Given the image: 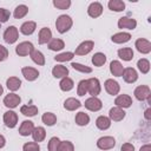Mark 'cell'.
I'll return each instance as SVG.
<instances>
[{"label":"cell","mask_w":151,"mask_h":151,"mask_svg":"<svg viewBox=\"0 0 151 151\" xmlns=\"http://www.w3.org/2000/svg\"><path fill=\"white\" fill-rule=\"evenodd\" d=\"M134 97L143 101V100H147L150 103V97H151V91H150V87L146 86V85H139L136 87L134 92H133Z\"/></svg>","instance_id":"2"},{"label":"cell","mask_w":151,"mask_h":151,"mask_svg":"<svg viewBox=\"0 0 151 151\" xmlns=\"http://www.w3.org/2000/svg\"><path fill=\"white\" fill-rule=\"evenodd\" d=\"M32 137H33V140L35 143H39V142H42L46 137V131L42 126H38V127H34L33 132H32Z\"/></svg>","instance_id":"29"},{"label":"cell","mask_w":151,"mask_h":151,"mask_svg":"<svg viewBox=\"0 0 151 151\" xmlns=\"http://www.w3.org/2000/svg\"><path fill=\"white\" fill-rule=\"evenodd\" d=\"M52 40V32L48 27H42L40 31H39V35H38V41L40 45H44V44H47Z\"/></svg>","instance_id":"19"},{"label":"cell","mask_w":151,"mask_h":151,"mask_svg":"<svg viewBox=\"0 0 151 151\" xmlns=\"http://www.w3.org/2000/svg\"><path fill=\"white\" fill-rule=\"evenodd\" d=\"M76 124L79 126H85L90 123V116L85 112H78L76 114Z\"/></svg>","instance_id":"34"},{"label":"cell","mask_w":151,"mask_h":151,"mask_svg":"<svg viewBox=\"0 0 151 151\" xmlns=\"http://www.w3.org/2000/svg\"><path fill=\"white\" fill-rule=\"evenodd\" d=\"M74 57V53L73 52H64V53H60L58 55L54 57V60L55 61H60V63H64V61H70L72 60Z\"/></svg>","instance_id":"40"},{"label":"cell","mask_w":151,"mask_h":151,"mask_svg":"<svg viewBox=\"0 0 151 151\" xmlns=\"http://www.w3.org/2000/svg\"><path fill=\"white\" fill-rule=\"evenodd\" d=\"M73 86H74V83H73V80H72L71 78H68V77L61 78V80H60V83H59V87H60V90L64 91V92L71 91V90L73 88Z\"/></svg>","instance_id":"32"},{"label":"cell","mask_w":151,"mask_h":151,"mask_svg":"<svg viewBox=\"0 0 151 151\" xmlns=\"http://www.w3.org/2000/svg\"><path fill=\"white\" fill-rule=\"evenodd\" d=\"M35 28H37V24L34 21H26V22H24L21 25L20 32L22 34H25V35H31L32 33H34Z\"/></svg>","instance_id":"24"},{"label":"cell","mask_w":151,"mask_h":151,"mask_svg":"<svg viewBox=\"0 0 151 151\" xmlns=\"http://www.w3.org/2000/svg\"><path fill=\"white\" fill-rule=\"evenodd\" d=\"M2 92H4V87H2L1 85H0V96L2 94Z\"/></svg>","instance_id":"53"},{"label":"cell","mask_w":151,"mask_h":151,"mask_svg":"<svg viewBox=\"0 0 151 151\" xmlns=\"http://www.w3.org/2000/svg\"><path fill=\"white\" fill-rule=\"evenodd\" d=\"M120 151H134V146L131 143H124L120 147Z\"/></svg>","instance_id":"49"},{"label":"cell","mask_w":151,"mask_h":151,"mask_svg":"<svg viewBox=\"0 0 151 151\" xmlns=\"http://www.w3.org/2000/svg\"><path fill=\"white\" fill-rule=\"evenodd\" d=\"M123 71H124V67L120 64V61H118V60H112L111 61V64H110V72H111L112 76L122 77Z\"/></svg>","instance_id":"22"},{"label":"cell","mask_w":151,"mask_h":151,"mask_svg":"<svg viewBox=\"0 0 151 151\" xmlns=\"http://www.w3.org/2000/svg\"><path fill=\"white\" fill-rule=\"evenodd\" d=\"M87 93V80L83 79L78 83V87H77V94L83 97Z\"/></svg>","instance_id":"42"},{"label":"cell","mask_w":151,"mask_h":151,"mask_svg":"<svg viewBox=\"0 0 151 151\" xmlns=\"http://www.w3.org/2000/svg\"><path fill=\"white\" fill-rule=\"evenodd\" d=\"M114 145H116V139L111 136H104L97 140V146L100 150H111L114 147Z\"/></svg>","instance_id":"3"},{"label":"cell","mask_w":151,"mask_h":151,"mask_svg":"<svg viewBox=\"0 0 151 151\" xmlns=\"http://www.w3.org/2000/svg\"><path fill=\"white\" fill-rule=\"evenodd\" d=\"M6 85H7V88H8L9 91L14 92V91H17V90L20 88V86H21V80H20L19 78H17V77H9V78L6 80Z\"/></svg>","instance_id":"28"},{"label":"cell","mask_w":151,"mask_h":151,"mask_svg":"<svg viewBox=\"0 0 151 151\" xmlns=\"http://www.w3.org/2000/svg\"><path fill=\"white\" fill-rule=\"evenodd\" d=\"M22 151H40V146L35 142H28V143L24 144Z\"/></svg>","instance_id":"46"},{"label":"cell","mask_w":151,"mask_h":151,"mask_svg":"<svg viewBox=\"0 0 151 151\" xmlns=\"http://www.w3.org/2000/svg\"><path fill=\"white\" fill-rule=\"evenodd\" d=\"M27 13H28V7H27L26 5H19V6L15 7L13 15H14L15 19H21V18H24Z\"/></svg>","instance_id":"37"},{"label":"cell","mask_w":151,"mask_h":151,"mask_svg":"<svg viewBox=\"0 0 151 151\" xmlns=\"http://www.w3.org/2000/svg\"><path fill=\"white\" fill-rule=\"evenodd\" d=\"M29 57H31V59H32L37 65H39V66H44V65H45V57H44V54H42L40 51L33 50L32 53L29 54Z\"/></svg>","instance_id":"31"},{"label":"cell","mask_w":151,"mask_h":151,"mask_svg":"<svg viewBox=\"0 0 151 151\" xmlns=\"http://www.w3.org/2000/svg\"><path fill=\"white\" fill-rule=\"evenodd\" d=\"M4 123L7 127L13 129L18 123V114L14 111H7L4 113Z\"/></svg>","instance_id":"12"},{"label":"cell","mask_w":151,"mask_h":151,"mask_svg":"<svg viewBox=\"0 0 151 151\" xmlns=\"http://www.w3.org/2000/svg\"><path fill=\"white\" fill-rule=\"evenodd\" d=\"M20 103H21V98H20L18 94H15V93H8V94L4 98V104H5V106L8 107V109H14V107H17Z\"/></svg>","instance_id":"9"},{"label":"cell","mask_w":151,"mask_h":151,"mask_svg":"<svg viewBox=\"0 0 151 151\" xmlns=\"http://www.w3.org/2000/svg\"><path fill=\"white\" fill-rule=\"evenodd\" d=\"M150 113H151V109H147V110H145L144 117H145V119H146V120H150V119H151V117H150Z\"/></svg>","instance_id":"51"},{"label":"cell","mask_w":151,"mask_h":151,"mask_svg":"<svg viewBox=\"0 0 151 151\" xmlns=\"http://www.w3.org/2000/svg\"><path fill=\"white\" fill-rule=\"evenodd\" d=\"M20 112L26 117H33L38 113V107L35 105H22L20 107Z\"/></svg>","instance_id":"33"},{"label":"cell","mask_w":151,"mask_h":151,"mask_svg":"<svg viewBox=\"0 0 151 151\" xmlns=\"http://www.w3.org/2000/svg\"><path fill=\"white\" fill-rule=\"evenodd\" d=\"M0 28H1V27H0Z\"/></svg>","instance_id":"54"},{"label":"cell","mask_w":151,"mask_h":151,"mask_svg":"<svg viewBox=\"0 0 151 151\" xmlns=\"http://www.w3.org/2000/svg\"><path fill=\"white\" fill-rule=\"evenodd\" d=\"M114 104H116V106H118L120 109H127L132 105V98L127 94H119L114 99Z\"/></svg>","instance_id":"15"},{"label":"cell","mask_w":151,"mask_h":151,"mask_svg":"<svg viewBox=\"0 0 151 151\" xmlns=\"http://www.w3.org/2000/svg\"><path fill=\"white\" fill-rule=\"evenodd\" d=\"M59 144H60V139L58 137H52L48 142V145H47L48 151H58Z\"/></svg>","instance_id":"44"},{"label":"cell","mask_w":151,"mask_h":151,"mask_svg":"<svg viewBox=\"0 0 151 151\" xmlns=\"http://www.w3.org/2000/svg\"><path fill=\"white\" fill-rule=\"evenodd\" d=\"M33 50H34V46H33L32 42H29V41H22V42H20L15 47V53L19 57H26V55L31 54Z\"/></svg>","instance_id":"5"},{"label":"cell","mask_w":151,"mask_h":151,"mask_svg":"<svg viewBox=\"0 0 151 151\" xmlns=\"http://www.w3.org/2000/svg\"><path fill=\"white\" fill-rule=\"evenodd\" d=\"M130 39H131V34L127 32H119L111 37V40L114 44H124V42L130 41Z\"/></svg>","instance_id":"21"},{"label":"cell","mask_w":151,"mask_h":151,"mask_svg":"<svg viewBox=\"0 0 151 151\" xmlns=\"http://www.w3.org/2000/svg\"><path fill=\"white\" fill-rule=\"evenodd\" d=\"M81 106V103L76 98H67L64 101V109L67 111H76Z\"/></svg>","instance_id":"23"},{"label":"cell","mask_w":151,"mask_h":151,"mask_svg":"<svg viewBox=\"0 0 151 151\" xmlns=\"http://www.w3.org/2000/svg\"><path fill=\"white\" fill-rule=\"evenodd\" d=\"M9 11L6 9V8H0V24L1 22H6L8 19H9Z\"/></svg>","instance_id":"47"},{"label":"cell","mask_w":151,"mask_h":151,"mask_svg":"<svg viewBox=\"0 0 151 151\" xmlns=\"http://www.w3.org/2000/svg\"><path fill=\"white\" fill-rule=\"evenodd\" d=\"M105 63H106V55H105L104 53L97 52V53L93 54V57H92V64H93L94 66L100 67V66H103Z\"/></svg>","instance_id":"35"},{"label":"cell","mask_w":151,"mask_h":151,"mask_svg":"<svg viewBox=\"0 0 151 151\" xmlns=\"http://www.w3.org/2000/svg\"><path fill=\"white\" fill-rule=\"evenodd\" d=\"M65 47V42L61 39H52L48 42V48L51 51H60Z\"/></svg>","instance_id":"38"},{"label":"cell","mask_w":151,"mask_h":151,"mask_svg":"<svg viewBox=\"0 0 151 151\" xmlns=\"http://www.w3.org/2000/svg\"><path fill=\"white\" fill-rule=\"evenodd\" d=\"M7 57H8V50H7L5 46L0 45V61L6 60Z\"/></svg>","instance_id":"48"},{"label":"cell","mask_w":151,"mask_h":151,"mask_svg":"<svg viewBox=\"0 0 151 151\" xmlns=\"http://www.w3.org/2000/svg\"><path fill=\"white\" fill-rule=\"evenodd\" d=\"M104 86H105L106 92H107L109 94H111V96H116V94L119 93L120 86H119L118 81H116V80H113V79H107V80H105Z\"/></svg>","instance_id":"14"},{"label":"cell","mask_w":151,"mask_h":151,"mask_svg":"<svg viewBox=\"0 0 151 151\" xmlns=\"http://www.w3.org/2000/svg\"><path fill=\"white\" fill-rule=\"evenodd\" d=\"M101 13H103V6L100 2L94 1V2L90 4V6L87 7V14L91 18H98L101 15Z\"/></svg>","instance_id":"17"},{"label":"cell","mask_w":151,"mask_h":151,"mask_svg":"<svg viewBox=\"0 0 151 151\" xmlns=\"http://www.w3.org/2000/svg\"><path fill=\"white\" fill-rule=\"evenodd\" d=\"M5 144H6V139L2 134H0V149H2L5 146Z\"/></svg>","instance_id":"52"},{"label":"cell","mask_w":151,"mask_h":151,"mask_svg":"<svg viewBox=\"0 0 151 151\" xmlns=\"http://www.w3.org/2000/svg\"><path fill=\"white\" fill-rule=\"evenodd\" d=\"M73 25V21L71 19L70 15H66V14H61L57 18V21H55V28L59 33H66L67 31H70V28L72 27Z\"/></svg>","instance_id":"1"},{"label":"cell","mask_w":151,"mask_h":151,"mask_svg":"<svg viewBox=\"0 0 151 151\" xmlns=\"http://www.w3.org/2000/svg\"><path fill=\"white\" fill-rule=\"evenodd\" d=\"M118 57L124 61H130L133 59V51L130 47H123L118 50Z\"/></svg>","instance_id":"27"},{"label":"cell","mask_w":151,"mask_h":151,"mask_svg":"<svg viewBox=\"0 0 151 151\" xmlns=\"http://www.w3.org/2000/svg\"><path fill=\"white\" fill-rule=\"evenodd\" d=\"M107 6L111 11L114 12H123L125 9V2L122 0H110Z\"/></svg>","instance_id":"30"},{"label":"cell","mask_w":151,"mask_h":151,"mask_svg":"<svg viewBox=\"0 0 151 151\" xmlns=\"http://www.w3.org/2000/svg\"><path fill=\"white\" fill-rule=\"evenodd\" d=\"M84 105H85V107L87 110H90L92 112H97V111H99L103 107L101 100L99 98H97V97H90L88 99L85 100V104Z\"/></svg>","instance_id":"8"},{"label":"cell","mask_w":151,"mask_h":151,"mask_svg":"<svg viewBox=\"0 0 151 151\" xmlns=\"http://www.w3.org/2000/svg\"><path fill=\"white\" fill-rule=\"evenodd\" d=\"M137 26V21L133 18L130 17H122L118 20V27L119 28H127V29H134Z\"/></svg>","instance_id":"13"},{"label":"cell","mask_w":151,"mask_h":151,"mask_svg":"<svg viewBox=\"0 0 151 151\" xmlns=\"http://www.w3.org/2000/svg\"><path fill=\"white\" fill-rule=\"evenodd\" d=\"M33 130H34V124H33V122H31V120H24V122L21 123L20 127H19V134L26 137V136L32 134Z\"/></svg>","instance_id":"20"},{"label":"cell","mask_w":151,"mask_h":151,"mask_svg":"<svg viewBox=\"0 0 151 151\" xmlns=\"http://www.w3.org/2000/svg\"><path fill=\"white\" fill-rule=\"evenodd\" d=\"M138 52L143 53V54H147L151 52V42L144 38H139L136 40V44H134Z\"/></svg>","instance_id":"10"},{"label":"cell","mask_w":151,"mask_h":151,"mask_svg":"<svg viewBox=\"0 0 151 151\" xmlns=\"http://www.w3.org/2000/svg\"><path fill=\"white\" fill-rule=\"evenodd\" d=\"M139 151H151V145H150V144H145V145H143V146L140 147Z\"/></svg>","instance_id":"50"},{"label":"cell","mask_w":151,"mask_h":151,"mask_svg":"<svg viewBox=\"0 0 151 151\" xmlns=\"http://www.w3.org/2000/svg\"><path fill=\"white\" fill-rule=\"evenodd\" d=\"M71 66H72L76 71L81 72V73H91V72H92V68H91V67H88V66H86V65H83V64H80V63H72Z\"/></svg>","instance_id":"41"},{"label":"cell","mask_w":151,"mask_h":151,"mask_svg":"<svg viewBox=\"0 0 151 151\" xmlns=\"http://www.w3.org/2000/svg\"><path fill=\"white\" fill-rule=\"evenodd\" d=\"M137 66H138V70L143 73V74H146L149 71H150V61L145 58H142L138 60L137 63Z\"/></svg>","instance_id":"39"},{"label":"cell","mask_w":151,"mask_h":151,"mask_svg":"<svg viewBox=\"0 0 151 151\" xmlns=\"http://www.w3.org/2000/svg\"><path fill=\"white\" fill-rule=\"evenodd\" d=\"M58 151H74V146L71 142L68 140H60V144H59V149Z\"/></svg>","instance_id":"45"},{"label":"cell","mask_w":151,"mask_h":151,"mask_svg":"<svg viewBox=\"0 0 151 151\" xmlns=\"http://www.w3.org/2000/svg\"><path fill=\"white\" fill-rule=\"evenodd\" d=\"M125 114H126L125 111L123 109L118 107V106H114V107L110 109V111H109V118L111 120H113V122H120V120H123L125 118Z\"/></svg>","instance_id":"16"},{"label":"cell","mask_w":151,"mask_h":151,"mask_svg":"<svg viewBox=\"0 0 151 151\" xmlns=\"http://www.w3.org/2000/svg\"><path fill=\"white\" fill-rule=\"evenodd\" d=\"M96 125L99 130H107L110 126H111V119L106 116H99L97 119H96Z\"/></svg>","instance_id":"26"},{"label":"cell","mask_w":151,"mask_h":151,"mask_svg":"<svg viewBox=\"0 0 151 151\" xmlns=\"http://www.w3.org/2000/svg\"><path fill=\"white\" fill-rule=\"evenodd\" d=\"M41 120H42V123H44L45 125H47V126H53V125L57 123V116H55L54 113H52V112H46V113L42 114Z\"/></svg>","instance_id":"36"},{"label":"cell","mask_w":151,"mask_h":151,"mask_svg":"<svg viewBox=\"0 0 151 151\" xmlns=\"http://www.w3.org/2000/svg\"><path fill=\"white\" fill-rule=\"evenodd\" d=\"M123 79L127 83V84H132V83H136L137 79H138V73L134 68L132 67H126L124 68L123 71V74H122Z\"/></svg>","instance_id":"11"},{"label":"cell","mask_w":151,"mask_h":151,"mask_svg":"<svg viewBox=\"0 0 151 151\" xmlns=\"http://www.w3.org/2000/svg\"><path fill=\"white\" fill-rule=\"evenodd\" d=\"M21 73L22 76L25 77L26 80L28 81H33L35 80L38 77H39V71L34 67H29V66H26V67H22L21 68Z\"/></svg>","instance_id":"18"},{"label":"cell","mask_w":151,"mask_h":151,"mask_svg":"<svg viewBox=\"0 0 151 151\" xmlns=\"http://www.w3.org/2000/svg\"><path fill=\"white\" fill-rule=\"evenodd\" d=\"M19 38V31L15 26H9L6 28V31L4 32V40L7 44H14Z\"/></svg>","instance_id":"4"},{"label":"cell","mask_w":151,"mask_h":151,"mask_svg":"<svg viewBox=\"0 0 151 151\" xmlns=\"http://www.w3.org/2000/svg\"><path fill=\"white\" fill-rule=\"evenodd\" d=\"M52 74L54 78H65L68 74V68L64 65H57L52 68Z\"/></svg>","instance_id":"25"},{"label":"cell","mask_w":151,"mask_h":151,"mask_svg":"<svg viewBox=\"0 0 151 151\" xmlns=\"http://www.w3.org/2000/svg\"><path fill=\"white\" fill-rule=\"evenodd\" d=\"M100 83L97 78H90L87 79V92L92 96V97H97L100 93Z\"/></svg>","instance_id":"7"},{"label":"cell","mask_w":151,"mask_h":151,"mask_svg":"<svg viewBox=\"0 0 151 151\" xmlns=\"http://www.w3.org/2000/svg\"><path fill=\"white\" fill-rule=\"evenodd\" d=\"M93 47H94V42L92 40H85V41H83L81 44L78 45V47L76 48L74 54H77V55H85V54L90 53L93 50Z\"/></svg>","instance_id":"6"},{"label":"cell","mask_w":151,"mask_h":151,"mask_svg":"<svg viewBox=\"0 0 151 151\" xmlns=\"http://www.w3.org/2000/svg\"><path fill=\"white\" fill-rule=\"evenodd\" d=\"M53 6L58 9H67L71 6L70 0H53Z\"/></svg>","instance_id":"43"}]
</instances>
